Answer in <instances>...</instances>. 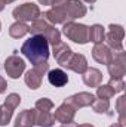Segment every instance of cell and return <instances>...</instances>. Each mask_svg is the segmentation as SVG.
Segmentation results:
<instances>
[{"label":"cell","instance_id":"1","mask_svg":"<svg viewBox=\"0 0 126 127\" xmlns=\"http://www.w3.org/2000/svg\"><path fill=\"white\" fill-rule=\"evenodd\" d=\"M21 53L34 65L49 58V43L43 35H33L21 46Z\"/></svg>","mask_w":126,"mask_h":127},{"label":"cell","instance_id":"2","mask_svg":"<svg viewBox=\"0 0 126 127\" xmlns=\"http://www.w3.org/2000/svg\"><path fill=\"white\" fill-rule=\"evenodd\" d=\"M54 102L49 97H40L34 105V124L39 127H52L55 124V117L52 114Z\"/></svg>","mask_w":126,"mask_h":127},{"label":"cell","instance_id":"3","mask_svg":"<svg viewBox=\"0 0 126 127\" xmlns=\"http://www.w3.org/2000/svg\"><path fill=\"white\" fill-rule=\"evenodd\" d=\"M28 32H31L33 35H43L49 44L55 46L61 41V32L58 31L52 24H49L45 18H37L34 19L30 25Z\"/></svg>","mask_w":126,"mask_h":127},{"label":"cell","instance_id":"4","mask_svg":"<svg viewBox=\"0 0 126 127\" xmlns=\"http://www.w3.org/2000/svg\"><path fill=\"white\" fill-rule=\"evenodd\" d=\"M63 34L79 44H86L89 41V27L85 24H77L74 21L63 24Z\"/></svg>","mask_w":126,"mask_h":127},{"label":"cell","instance_id":"5","mask_svg":"<svg viewBox=\"0 0 126 127\" xmlns=\"http://www.w3.org/2000/svg\"><path fill=\"white\" fill-rule=\"evenodd\" d=\"M21 103V96L18 93H9L4 99V103L0 106V126H7L12 120L13 111Z\"/></svg>","mask_w":126,"mask_h":127},{"label":"cell","instance_id":"6","mask_svg":"<svg viewBox=\"0 0 126 127\" xmlns=\"http://www.w3.org/2000/svg\"><path fill=\"white\" fill-rule=\"evenodd\" d=\"M123 37H125V30L119 24H110L108 31L105 34L107 46L113 52H120L123 50Z\"/></svg>","mask_w":126,"mask_h":127},{"label":"cell","instance_id":"7","mask_svg":"<svg viewBox=\"0 0 126 127\" xmlns=\"http://www.w3.org/2000/svg\"><path fill=\"white\" fill-rule=\"evenodd\" d=\"M107 69L111 78H123L126 74V53L123 50L113 53L111 61L107 64Z\"/></svg>","mask_w":126,"mask_h":127},{"label":"cell","instance_id":"8","mask_svg":"<svg viewBox=\"0 0 126 127\" xmlns=\"http://www.w3.org/2000/svg\"><path fill=\"white\" fill-rule=\"evenodd\" d=\"M12 15L16 21H21V22L31 21L33 22L34 19H37L40 16V9L34 3H24V4H19L18 7H15Z\"/></svg>","mask_w":126,"mask_h":127},{"label":"cell","instance_id":"9","mask_svg":"<svg viewBox=\"0 0 126 127\" xmlns=\"http://www.w3.org/2000/svg\"><path fill=\"white\" fill-rule=\"evenodd\" d=\"M3 66H4L6 74H7L10 78H19V77L22 75V72L25 71V62H24V59L16 53V50H15V53H12L10 56L6 58Z\"/></svg>","mask_w":126,"mask_h":127},{"label":"cell","instance_id":"10","mask_svg":"<svg viewBox=\"0 0 126 127\" xmlns=\"http://www.w3.org/2000/svg\"><path fill=\"white\" fill-rule=\"evenodd\" d=\"M65 4H67V3H65ZM65 4H64V6H52V9H49L48 12L43 13V18H45L49 24H52V25L65 24V22L71 21L70 16H68V13H67V10H65Z\"/></svg>","mask_w":126,"mask_h":127},{"label":"cell","instance_id":"11","mask_svg":"<svg viewBox=\"0 0 126 127\" xmlns=\"http://www.w3.org/2000/svg\"><path fill=\"white\" fill-rule=\"evenodd\" d=\"M76 108L73 105H70L68 102L64 100L63 103L57 108L54 117H55V121L61 123V124H67V123H71L74 121V117H76Z\"/></svg>","mask_w":126,"mask_h":127},{"label":"cell","instance_id":"12","mask_svg":"<svg viewBox=\"0 0 126 127\" xmlns=\"http://www.w3.org/2000/svg\"><path fill=\"white\" fill-rule=\"evenodd\" d=\"M96 99L92 93L89 92H79L76 95H71L68 97H65L64 100L68 102L70 105H73L76 109H80V108H86V106H91L94 103V100Z\"/></svg>","mask_w":126,"mask_h":127},{"label":"cell","instance_id":"13","mask_svg":"<svg viewBox=\"0 0 126 127\" xmlns=\"http://www.w3.org/2000/svg\"><path fill=\"white\" fill-rule=\"evenodd\" d=\"M113 53H114V52H113L107 44H104V43L95 44L94 49H92V56H94V59L98 64H104V65H107V64L111 61Z\"/></svg>","mask_w":126,"mask_h":127},{"label":"cell","instance_id":"14","mask_svg":"<svg viewBox=\"0 0 126 127\" xmlns=\"http://www.w3.org/2000/svg\"><path fill=\"white\" fill-rule=\"evenodd\" d=\"M65 10H67L71 21H74L77 18H83L88 12V9H86V6L83 4L82 0H68L67 4H65Z\"/></svg>","mask_w":126,"mask_h":127},{"label":"cell","instance_id":"15","mask_svg":"<svg viewBox=\"0 0 126 127\" xmlns=\"http://www.w3.org/2000/svg\"><path fill=\"white\" fill-rule=\"evenodd\" d=\"M52 52H54V58H55V61L60 64L61 66H65L67 62H68V59H70V56L73 55L71 47H70L67 43H63V41H60L58 44H55Z\"/></svg>","mask_w":126,"mask_h":127},{"label":"cell","instance_id":"16","mask_svg":"<svg viewBox=\"0 0 126 127\" xmlns=\"http://www.w3.org/2000/svg\"><path fill=\"white\" fill-rule=\"evenodd\" d=\"M67 69H71L77 74H83L86 69H88V61L85 58V55L82 53H73L68 59V62L65 65Z\"/></svg>","mask_w":126,"mask_h":127},{"label":"cell","instance_id":"17","mask_svg":"<svg viewBox=\"0 0 126 127\" xmlns=\"http://www.w3.org/2000/svg\"><path fill=\"white\" fill-rule=\"evenodd\" d=\"M82 77H83V83L89 87H98L102 81V72L96 68L88 66V69L82 74Z\"/></svg>","mask_w":126,"mask_h":127},{"label":"cell","instance_id":"18","mask_svg":"<svg viewBox=\"0 0 126 127\" xmlns=\"http://www.w3.org/2000/svg\"><path fill=\"white\" fill-rule=\"evenodd\" d=\"M48 80H49V83H51L52 86H55V87H63V86H65V84L68 83V75H67L65 71L57 68V69L48 71Z\"/></svg>","mask_w":126,"mask_h":127},{"label":"cell","instance_id":"19","mask_svg":"<svg viewBox=\"0 0 126 127\" xmlns=\"http://www.w3.org/2000/svg\"><path fill=\"white\" fill-rule=\"evenodd\" d=\"M34 126V109H24L15 118L13 127H33Z\"/></svg>","mask_w":126,"mask_h":127},{"label":"cell","instance_id":"20","mask_svg":"<svg viewBox=\"0 0 126 127\" xmlns=\"http://www.w3.org/2000/svg\"><path fill=\"white\" fill-rule=\"evenodd\" d=\"M42 78H43V75H42L39 71H36L34 68H33V69H28V71L25 72V75H24L25 84H27L30 89H33V90L40 87V84H42Z\"/></svg>","mask_w":126,"mask_h":127},{"label":"cell","instance_id":"21","mask_svg":"<svg viewBox=\"0 0 126 127\" xmlns=\"http://www.w3.org/2000/svg\"><path fill=\"white\" fill-rule=\"evenodd\" d=\"M105 40V28L101 24H94L89 27V41H92L94 44L102 43Z\"/></svg>","mask_w":126,"mask_h":127},{"label":"cell","instance_id":"22","mask_svg":"<svg viewBox=\"0 0 126 127\" xmlns=\"http://www.w3.org/2000/svg\"><path fill=\"white\" fill-rule=\"evenodd\" d=\"M28 30H30V27H28L25 22L16 21V22H13V24L10 25L9 34H10L12 38H21V37H24V35L28 32Z\"/></svg>","mask_w":126,"mask_h":127},{"label":"cell","instance_id":"23","mask_svg":"<svg viewBox=\"0 0 126 127\" xmlns=\"http://www.w3.org/2000/svg\"><path fill=\"white\" fill-rule=\"evenodd\" d=\"M116 111L119 114V123L125 127L126 124V96L122 95L116 102Z\"/></svg>","mask_w":126,"mask_h":127},{"label":"cell","instance_id":"24","mask_svg":"<svg viewBox=\"0 0 126 127\" xmlns=\"http://www.w3.org/2000/svg\"><path fill=\"white\" fill-rule=\"evenodd\" d=\"M114 95H116V92L113 90V87L110 84H99L96 87V96L99 99H107L108 100V99H111Z\"/></svg>","mask_w":126,"mask_h":127},{"label":"cell","instance_id":"25","mask_svg":"<svg viewBox=\"0 0 126 127\" xmlns=\"http://www.w3.org/2000/svg\"><path fill=\"white\" fill-rule=\"evenodd\" d=\"M92 109H94L96 114H105L108 109H110V102L107 99H95L94 103H92Z\"/></svg>","mask_w":126,"mask_h":127},{"label":"cell","instance_id":"26","mask_svg":"<svg viewBox=\"0 0 126 127\" xmlns=\"http://www.w3.org/2000/svg\"><path fill=\"white\" fill-rule=\"evenodd\" d=\"M108 84L113 87V90L116 93L125 90V81H123V78H110V83Z\"/></svg>","mask_w":126,"mask_h":127},{"label":"cell","instance_id":"27","mask_svg":"<svg viewBox=\"0 0 126 127\" xmlns=\"http://www.w3.org/2000/svg\"><path fill=\"white\" fill-rule=\"evenodd\" d=\"M34 69H36V71H39L42 75H45V74L49 71V64H48V61L37 62V64H34Z\"/></svg>","mask_w":126,"mask_h":127},{"label":"cell","instance_id":"28","mask_svg":"<svg viewBox=\"0 0 126 127\" xmlns=\"http://www.w3.org/2000/svg\"><path fill=\"white\" fill-rule=\"evenodd\" d=\"M6 87H7V83H6V80L0 75V93H3V92L6 90Z\"/></svg>","mask_w":126,"mask_h":127},{"label":"cell","instance_id":"29","mask_svg":"<svg viewBox=\"0 0 126 127\" xmlns=\"http://www.w3.org/2000/svg\"><path fill=\"white\" fill-rule=\"evenodd\" d=\"M68 0H52V6H64Z\"/></svg>","mask_w":126,"mask_h":127},{"label":"cell","instance_id":"30","mask_svg":"<svg viewBox=\"0 0 126 127\" xmlns=\"http://www.w3.org/2000/svg\"><path fill=\"white\" fill-rule=\"evenodd\" d=\"M39 3L43 6H49V4H52V0H39Z\"/></svg>","mask_w":126,"mask_h":127},{"label":"cell","instance_id":"31","mask_svg":"<svg viewBox=\"0 0 126 127\" xmlns=\"http://www.w3.org/2000/svg\"><path fill=\"white\" fill-rule=\"evenodd\" d=\"M77 124L74 123V121H71V123H67V124H61V127H76Z\"/></svg>","mask_w":126,"mask_h":127},{"label":"cell","instance_id":"32","mask_svg":"<svg viewBox=\"0 0 126 127\" xmlns=\"http://www.w3.org/2000/svg\"><path fill=\"white\" fill-rule=\"evenodd\" d=\"M76 127H95V126L89 124V123H85V124H79V126H76Z\"/></svg>","mask_w":126,"mask_h":127},{"label":"cell","instance_id":"33","mask_svg":"<svg viewBox=\"0 0 126 127\" xmlns=\"http://www.w3.org/2000/svg\"><path fill=\"white\" fill-rule=\"evenodd\" d=\"M3 9H4V1H3V0H0V12H1Z\"/></svg>","mask_w":126,"mask_h":127},{"label":"cell","instance_id":"34","mask_svg":"<svg viewBox=\"0 0 126 127\" xmlns=\"http://www.w3.org/2000/svg\"><path fill=\"white\" fill-rule=\"evenodd\" d=\"M110 127H123V126H122V124H120V123L117 121V123H114V124H111Z\"/></svg>","mask_w":126,"mask_h":127},{"label":"cell","instance_id":"35","mask_svg":"<svg viewBox=\"0 0 126 127\" xmlns=\"http://www.w3.org/2000/svg\"><path fill=\"white\" fill-rule=\"evenodd\" d=\"M3 1H4V4H9V3H13L15 0H3Z\"/></svg>","mask_w":126,"mask_h":127},{"label":"cell","instance_id":"36","mask_svg":"<svg viewBox=\"0 0 126 127\" xmlns=\"http://www.w3.org/2000/svg\"><path fill=\"white\" fill-rule=\"evenodd\" d=\"M83 1H86V3H89V4H92V3L96 1V0H83Z\"/></svg>","mask_w":126,"mask_h":127},{"label":"cell","instance_id":"37","mask_svg":"<svg viewBox=\"0 0 126 127\" xmlns=\"http://www.w3.org/2000/svg\"><path fill=\"white\" fill-rule=\"evenodd\" d=\"M0 31H1V22H0Z\"/></svg>","mask_w":126,"mask_h":127}]
</instances>
